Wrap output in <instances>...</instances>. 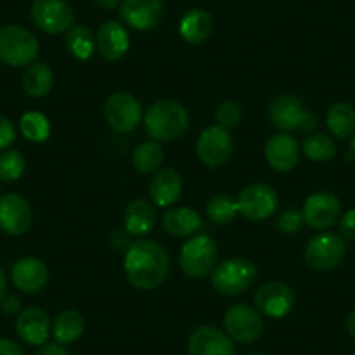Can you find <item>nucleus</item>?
Masks as SVG:
<instances>
[{"instance_id":"nucleus-3","label":"nucleus","mask_w":355,"mask_h":355,"mask_svg":"<svg viewBox=\"0 0 355 355\" xmlns=\"http://www.w3.org/2000/svg\"><path fill=\"white\" fill-rule=\"evenodd\" d=\"M258 277L254 263L245 258H230L214 266L211 284L220 295L237 296L248 291Z\"/></svg>"},{"instance_id":"nucleus-33","label":"nucleus","mask_w":355,"mask_h":355,"mask_svg":"<svg viewBox=\"0 0 355 355\" xmlns=\"http://www.w3.org/2000/svg\"><path fill=\"white\" fill-rule=\"evenodd\" d=\"M206 214L213 223L228 225L239 214L237 200L230 199V197L223 196V193L211 197L206 206Z\"/></svg>"},{"instance_id":"nucleus-11","label":"nucleus","mask_w":355,"mask_h":355,"mask_svg":"<svg viewBox=\"0 0 355 355\" xmlns=\"http://www.w3.org/2000/svg\"><path fill=\"white\" fill-rule=\"evenodd\" d=\"M30 15L37 28L51 35L68 32L75 21L73 9L64 0H35Z\"/></svg>"},{"instance_id":"nucleus-10","label":"nucleus","mask_w":355,"mask_h":355,"mask_svg":"<svg viewBox=\"0 0 355 355\" xmlns=\"http://www.w3.org/2000/svg\"><path fill=\"white\" fill-rule=\"evenodd\" d=\"M223 324L228 336L239 343H252L263 333V315L245 303L230 306L225 313Z\"/></svg>"},{"instance_id":"nucleus-25","label":"nucleus","mask_w":355,"mask_h":355,"mask_svg":"<svg viewBox=\"0 0 355 355\" xmlns=\"http://www.w3.org/2000/svg\"><path fill=\"white\" fill-rule=\"evenodd\" d=\"M213 18L204 9H192L180 21V35L189 44H200L213 32Z\"/></svg>"},{"instance_id":"nucleus-38","label":"nucleus","mask_w":355,"mask_h":355,"mask_svg":"<svg viewBox=\"0 0 355 355\" xmlns=\"http://www.w3.org/2000/svg\"><path fill=\"white\" fill-rule=\"evenodd\" d=\"M16 129L8 117L0 115V150H6L15 143Z\"/></svg>"},{"instance_id":"nucleus-16","label":"nucleus","mask_w":355,"mask_h":355,"mask_svg":"<svg viewBox=\"0 0 355 355\" xmlns=\"http://www.w3.org/2000/svg\"><path fill=\"white\" fill-rule=\"evenodd\" d=\"M121 18L135 30L155 28L164 18L162 0H122Z\"/></svg>"},{"instance_id":"nucleus-28","label":"nucleus","mask_w":355,"mask_h":355,"mask_svg":"<svg viewBox=\"0 0 355 355\" xmlns=\"http://www.w3.org/2000/svg\"><path fill=\"white\" fill-rule=\"evenodd\" d=\"M166 153L155 139H148L138 145L132 152V166L141 174H153L162 167Z\"/></svg>"},{"instance_id":"nucleus-36","label":"nucleus","mask_w":355,"mask_h":355,"mask_svg":"<svg viewBox=\"0 0 355 355\" xmlns=\"http://www.w3.org/2000/svg\"><path fill=\"white\" fill-rule=\"evenodd\" d=\"M303 223L305 221H303L302 211L295 209V207L282 211L277 218V228L284 235H296L303 228Z\"/></svg>"},{"instance_id":"nucleus-44","label":"nucleus","mask_w":355,"mask_h":355,"mask_svg":"<svg viewBox=\"0 0 355 355\" xmlns=\"http://www.w3.org/2000/svg\"><path fill=\"white\" fill-rule=\"evenodd\" d=\"M6 289H8V281H6L4 272H2V268H0V300L6 296Z\"/></svg>"},{"instance_id":"nucleus-23","label":"nucleus","mask_w":355,"mask_h":355,"mask_svg":"<svg viewBox=\"0 0 355 355\" xmlns=\"http://www.w3.org/2000/svg\"><path fill=\"white\" fill-rule=\"evenodd\" d=\"M162 228L173 237H193L202 228V218L192 207H173L162 216Z\"/></svg>"},{"instance_id":"nucleus-29","label":"nucleus","mask_w":355,"mask_h":355,"mask_svg":"<svg viewBox=\"0 0 355 355\" xmlns=\"http://www.w3.org/2000/svg\"><path fill=\"white\" fill-rule=\"evenodd\" d=\"M84 317L75 310H64L58 313L53 322V334L58 343L68 345L77 341L84 333Z\"/></svg>"},{"instance_id":"nucleus-41","label":"nucleus","mask_w":355,"mask_h":355,"mask_svg":"<svg viewBox=\"0 0 355 355\" xmlns=\"http://www.w3.org/2000/svg\"><path fill=\"white\" fill-rule=\"evenodd\" d=\"M37 355H70V354H68V350L63 347V345L58 343V341H56V343L40 345Z\"/></svg>"},{"instance_id":"nucleus-40","label":"nucleus","mask_w":355,"mask_h":355,"mask_svg":"<svg viewBox=\"0 0 355 355\" xmlns=\"http://www.w3.org/2000/svg\"><path fill=\"white\" fill-rule=\"evenodd\" d=\"M0 355H25L21 347L16 341L8 340V338H0Z\"/></svg>"},{"instance_id":"nucleus-27","label":"nucleus","mask_w":355,"mask_h":355,"mask_svg":"<svg viewBox=\"0 0 355 355\" xmlns=\"http://www.w3.org/2000/svg\"><path fill=\"white\" fill-rule=\"evenodd\" d=\"M54 85V73L46 63H32L23 75V89L30 98H44Z\"/></svg>"},{"instance_id":"nucleus-5","label":"nucleus","mask_w":355,"mask_h":355,"mask_svg":"<svg viewBox=\"0 0 355 355\" xmlns=\"http://www.w3.org/2000/svg\"><path fill=\"white\" fill-rule=\"evenodd\" d=\"M218 261L216 242L206 234L190 237L180 252V266L183 274L192 279H202L214 270Z\"/></svg>"},{"instance_id":"nucleus-47","label":"nucleus","mask_w":355,"mask_h":355,"mask_svg":"<svg viewBox=\"0 0 355 355\" xmlns=\"http://www.w3.org/2000/svg\"><path fill=\"white\" fill-rule=\"evenodd\" d=\"M352 355H355V352H354V354H352Z\"/></svg>"},{"instance_id":"nucleus-18","label":"nucleus","mask_w":355,"mask_h":355,"mask_svg":"<svg viewBox=\"0 0 355 355\" xmlns=\"http://www.w3.org/2000/svg\"><path fill=\"white\" fill-rule=\"evenodd\" d=\"M189 355H235V347L227 333L214 326H200L190 334Z\"/></svg>"},{"instance_id":"nucleus-24","label":"nucleus","mask_w":355,"mask_h":355,"mask_svg":"<svg viewBox=\"0 0 355 355\" xmlns=\"http://www.w3.org/2000/svg\"><path fill=\"white\" fill-rule=\"evenodd\" d=\"M157 223L155 206L148 200L136 199L125 207L124 211V228L129 235L141 237L146 235Z\"/></svg>"},{"instance_id":"nucleus-26","label":"nucleus","mask_w":355,"mask_h":355,"mask_svg":"<svg viewBox=\"0 0 355 355\" xmlns=\"http://www.w3.org/2000/svg\"><path fill=\"white\" fill-rule=\"evenodd\" d=\"M326 125L331 135L338 139L350 138L355 132V110L352 105L334 103L331 105L326 115Z\"/></svg>"},{"instance_id":"nucleus-6","label":"nucleus","mask_w":355,"mask_h":355,"mask_svg":"<svg viewBox=\"0 0 355 355\" xmlns=\"http://www.w3.org/2000/svg\"><path fill=\"white\" fill-rule=\"evenodd\" d=\"M272 124L281 131H313L317 128V117L305 110L302 100L293 94H281L274 98L268 108Z\"/></svg>"},{"instance_id":"nucleus-12","label":"nucleus","mask_w":355,"mask_h":355,"mask_svg":"<svg viewBox=\"0 0 355 355\" xmlns=\"http://www.w3.org/2000/svg\"><path fill=\"white\" fill-rule=\"evenodd\" d=\"M296 303L295 291L288 284L272 281L263 284L254 295V309L270 319H282L293 310Z\"/></svg>"},{"instance_id":"nucleus-22","label":"nucleus","mask_w":355,"mask_h":355,"mask_svg":"<svg viewBox=\"0 0 355 355\" xmlns=\"http://www.w3.org/2000/svg\"><path fill=\"white\" fill-rule=\"evenodd\" d=\"M96 49L105 60H121L129 49V33L125 26L119 21H105L98 28Z\"/></svg>"},{"instance_id":"nucleus-20","label":"nucleus","mask_w":355,"mask_h":355,"mask_svg":"<svg viewBox=\"0 0 355 355\" xmlns=\"http://www.w3.org/2000/svg\"><path fill=\"white\" fill-rule=\"evenodd\" d=\"M11 279L12 284L23 293H33L42 291L44 286L47 284V279H49V270H47L46 263L39 258H21L15 263L11 270Z\"/></svg>"},{"instance_id":"nucleus-30","label":"nucleus","mask_w":355,"mask_h":355,"mask_svg":"<svg viewBox=\"0 0 355 355\" xmlns=\"http://www.w3.org/2000/svg\"><path fill=\"white\" fill-rule=\"evenodd\" d=\"M64 46H67L68 53L78 61H85L93 56L94 47H96V39H94L93 32L84 25H73L67 32V39H64Z\"/></svg>"},{"instance_id":"nucleus-14","label":"nucleus","mask_w":355,"mask_h":355,"mask_svg":"<svg viewBox=\"0 0 355 355\" xmlns=\"http://www.w3.org/2000/svg\"><path fill=\"white\" fill-rule=\"evenodd\" d=\"M303 221L315 230H327L341 216V204L334 193L315 192L303 204Z\"/></svg>"},{"instance_id":"nucleus-32","label":"nucleus","mask_w":355,"mask_h":355,"mask_svg":"<svg viewBox=\"0 0 355 355\" xmlns=\"http://www.w3.org/2000/svg\"><path fill=\"white\" fill-rule=\"evenodd\" d=\"M19 131L28 141L42 143L49 138L51 124L46 115L40 112H28L19 121Z\"/></svg>"},{"instance_id":"nucleus-15","label":"nucleus","mask_w":355,"mask_h":355,"mask_svg":"<svg viewBox=\"0 0 355 355\" xmlns=\"http://www.w3.org/2000/svg\"><path fill=\"white\" fill-rule=\"evenodd\" d=\"M32 225L30 204L18 193H6L0 197V230L18 237Z\"/></svg>"},{"instance_id":"nucleus-46","label":"nucleus","mask_w":355,"mask_h":355,"mask_svg":"<svg viewBox=\"0 0 355 355\" xmlns=\"http://www.w3.org/2000/svg\"><path fill=\"white\" fill-rule=\"evenodd\" d=\"M249 355H263V354H249Z\"/></svg>"},{"instance_id":"nucleus-42","label":"nucleus","mask_w":355,"mask_h":355,"mask_svg":"<svg viewBox=\"0 0 355 355\" xmlns=\"http://www.w3.org/2000/svg\"><path fill=\"white\" fill-rule=\"evenodd\" d=\"M121 0H94V4L100 6L101 9H115Z\"/></svg>"},{"instance_id":"nucleus-1","label":"nucleus","mask_w":355,"mask_h":355,"mask_svg":"<svg viewBox=\"0 0 355 355\" xmlns=\"http://www.w3.org/2000/svg\"><path fill=\"white\" fill-rule=\"evenodd\" d=\"M124 272L136 289L152 291L167 279L169 254L159 242L136 241L125 251Z\"/></svg>"},{"instance_id":"nucleus-8","label":"nucleus","mask_w":355,"mask_h":355,"mask_svg":"<svg viewBox=\"0 0 355 355\" xmlns=\"http://www.w3.org/2000/svg\"><path fill=\"white\" fill-rule=\"evenodd\" d=\"M107 124L117 132H131L139 125L143 119L141 103L131 93H114L103 107Z\"/></svg>"},{"instance_id":"nucleus-4","label":"nucleus","mask_w":355,"mask_h":355,"mask_svg":"<svg viewBox=\"0 0 355 355\" xmlns=\"http://www.w3.org/2000/svg\"><path fill=\"white\" fill-rule=\"evenodd\" d=\"M39 40L30 30L18 25L0 28V61L8 67H26L39 56Z\"/></svg>"},{"instance_id":"nucleus-7","label":"nucleus","mask_w":355,"mask_h":355,"mask_svg":"<svg viewBox=\"0 0 355 355\" xmlns=\"http://www.w3.org/2000/svg\"><path fill=\"white\" fill-rule=\"evenodd\" d=\"M347 256V244L340 234L322 232L310 239L305 248V261L317 272L333 270Z\"/></svg>"},{"instance_id":"nucleus-34","label":"nucleus","mask_w":355,"mask_h":355,"mask_svg":"<svg viewBox=\"0 0 355 355\" xmlns=\"http://www.w3.org/2000/svg\"><path fill=\"white\" fill-rule=\"evenodd\" d=\"M25 157L18 150H4L0 153V180L16 182L25 173Z\"/></svg>"},{"instance_id":"nucleus-39","label":"nucleus","mask_w":355,"mask_h":355,"mask_svg":"<svg viewBox=\"0 0 355 355\" xmlns=\"http://www.w3.org/2000/svg\"><path fill=\"white\" fill-rule=\"evenodd\" d=\"M19 306H21V303H19V300L12 295H6L4 298L0 300V309H2L4 313H9V315L18 313Z\"/></svg>"},{"instance_id":"nucleus-13","label":"nucleus","mask_w":355,"mask_h":355,"mask_svg":"<svg viewBox=\"0 0 355 355\" xmlns=\"http://www.w3.org/2000/svg\"><path fill=\"white\" fill-rule=\"evenodd\" d=\"M234 152V141L228 129L220 125H209L200 132L197 139V155L207 167H220L230 159Z\"/></svg>"},{"instance_id":"nucleus-31","label":"nucleus","mask_w":355,"mask_h":355,"mask_svg":"<svg viewBox=\"0 0 355 355\" xmlns=\"http://www.w3.org/2000/svg\"><path fill=\"white\" fill-rule=\"evenodd\" d=\"M303 153L306 159L313 160V162H329L336 157V143L331 136L324 135V132H310L302 145Z\"/></svg>"},{"instance_id":"nucleus-43","label":"nucleus","mask_w":355,"mask_h":355,"mask_svg":"<svg viewBox=\"0 0 355 355\" xmlns=\"http://www.w3.org/2000/svg\"><path fill=\"white\" fill-rule=\"evenodd\" d=\"M347 329L352 334V338H355V310L347 317Z\"/></svg>"},{"instance_id":"nucleus-2","label":"nucleus","mask_w":355,"mask_h":355,"mask_svg":"<svg viewBox=\"0 0 355 355\" xmlns=\"http://www.w3.org/2000/svg\"><path fill=\"white\" fill-rule=\"evenodd\" d=\"M143 124L150 138L155 141H174L189 131L190 117L182 103L173 100H159L146 108Z\"/></svg>"},{"instance_id":"nucleus-37","label":"nucleus","mask_w":355,"mask_h":355,"mask_svg":"<svg viewBox=\"0 0 355 355\" xmlns=\"http://www.w3.org/2000/svg\"><path fill=\"white\" fill-rule=\"evenodd\" d=\"M338 230H340V235L343 239L355 241V207L354 209H348L343 216H340Z\"/></svg>"},{"instance_id":"nucleus-19","label":"nucleus","mask_w":355,"mask_h":355,"mask_svg":"<svg viewBox=\"0 0 355 355\" xmlns=\"http://www.w3.org/2000/svg\"><path fill=\"white\" fill-rule=\"evenodd\" d=\"M183 192L182 174L173 167H164L153 173L150 180V202L159 207H173Z\"/></svg>"},{"instance_id":"nucleus-35","label":"nucleus","mask_w":355,"mask_h":355,"mask_svg":"<svg viewBox=\"0 0 355 355\" xmlns=\"http://www.w3.org/2000/svg\"><path fill=\"white\" fill-rule=\"evenodd\" d=\"M214 119H216V124L220 125V128H235V125H239V122H241L242 119L241 105H239L237 101L232 100L223 101V103L216 108V112H214Z\"/></svg>"},{"instance_id":"nucleus-9","label":"nucleus","mask_w":355,"mask_h":355,"mask_svg":"<svg viewBox=\"0 0 355 355\" xmlns=\"http://www.w3.org/2000/svg\"><path fill=\"white\" fill-rule=\"evenodd\" d=\"M277 206V192L265 183H252L245 187L237 197L239 214L248 218L249 221L268 220L275 213Z\"/></svg>"},{"instance_id":"nucleus-17","label":"nucleus","mask_w":355,"mask_h":355,"mask_svg":"<svg viewBox=\"0 0 355 355\" xmlns=\"http://www.w3.org/2000/svg\"><path fill=\"white\" fill-rule=\"evenodd\" d=\"M300 155H302V146L298 139L289 132L274 135L265 145L266 162L270 164L272 169L281 171V173L295 169L296 164L300 162Z\"/></svg>"},{"instance_id":"nucleus-21","label":"nucleus","mask_w":355,"mask_h":355,"mask_svg":"<svg viewBox=\"0 0 355 355\" xmlns=\"http://www.w3.org/2000/svg\"><path fill=\"white\" fill-rule=\"evenodd\" d=\"M51 327L53 326H51L49 315L35 306L19 312L18 320H16V333L25 343L32 345V347L46 343L51 334Z\"/></svg>"},{"instance_id":"nucleus-45","label":"nucleus","mask_w":355,"mask_h":355,"mask_svg":"<svg viewBox=\"0 0 355 355\" xmlns=\"http://www.w3.org/2000/svg\"><path fill=\"white\" fill-rule=\"evenodd\" d=\"M350 152H352V155L355 157V132L352 135V139H350Z\"/></svg>"}]
</instances>
